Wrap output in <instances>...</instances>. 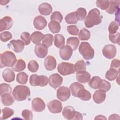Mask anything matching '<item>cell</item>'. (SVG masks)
Masks as SVG:
<instances>
[{
    "label": "cell",
    "mask_w": 120,
    "mask_h": 120,
    "mask_svg": "<svg viewBox=\"0 0 120 120\" xmlns=\"http://www.w3.org/2000/svg\"><path fill=\"white\" fill-rule=\"evenodd\" d=\"M72 95L84 101L89 100L91 97V93L85 90L84 86L78 82L72 83L69 87Z\"/></svg>",
    "instance_id": "6da1fadb"
},
{
    "label": "cell",
    "mask_w": 120,
    "mask_h": 120,
    "mask_svg": "<svg viewBox=\"0 0 120 120\" xmlns=\"http://www.w3.org/2000/svg\"><path fill=\"white\" fill-rule=\"evenodd\" d=\"M102 22V17L98 9L96 8L90 10L84 20V24L86 27L90 28L94 25L100 24Z\"/></svg>",
    "instance_id": "7a4b0ae2"
},
{
    "label": "cell",
    "mask_w": 120,
    "mask_h": 120,
    "mask_svg": "<svg viewBox=\"0 0 120 120\" xmlns=\"http://www.w3.org/2000/svg\"><path fill=\"white\" fill-rule=\"evenodd\" d=\"M13 96L17 101H22L27 99L30 95L29 88L25 85H17L12 92Z\"/></svg>",
    "instance_id": "3957f363"
},
{
    "label": "cell",
    "mask_w": 120,
    "mask_h": 120,
    "mask_svg": "<svg viewBox=\"0 0 120 120\" xmlns=\"http://www.w3.org/2000/svg\"><path fill=\"white\" fill-rule=\"evenodd\" d=\"M17 61L15 54L11 51H7L0 54V68L13 67Z\"/></svg>",
    "instance_id": "277c9868"
},
{
    "label": "cell",
    "mask_w": 120,
    "mask_h": 120,
    "mask_svg": "<svg viewBox=\"0 0 120 120\" xmlns=\"http://www.w3.org/2000/svg\"><path fill=\"white\" fill-rule=\"evenodd\" d=\"M78 51L83 58L86 60H91L94 56V50L88 42H82Z\"/></svg>",
    "instance_id": "5b68a950"
},
{
    "label": "cell",
    "mask_w": 120,
    "mask_h": 120,
    "mask_svg": "<svg viewBox=\"0 0 120 120\" xmlns=\"http://www.w3.org/2000/svg\"><path fill=\"white\" fill-rule=\"evenodd\" d=\"M62 114L67 120H82L83 116L81 113L76 111L74 108L70 106H66L64 108Z\"/></svg>",
    "instance_id": "8992f818"
},
{
    "label": "cell",
    "mask_w": 120,
    "mask_h": 120,
    "mask_svg": "<svg viewBox=\"0 0 120 120\" xmlns=\"http://www.w3.org/2000/svg\"><path fill=\"white\" fill-rule=\"evenodd\" d=\"M30 84L32 86H39L44 87L47 85L49 79L45 75H38L37 74L32 75L30 78Z\"/></svg>",
    "instance_id": "52a82bcc"
},
{
    "label": "cell",
    "mask_w": 120,
    "mask_h": 120,
    "mask_svg": "<svg viewBox=\"0 0 120 120\" xmlns=\"http://www.w3.org/2000/svg\"><path fill=\"white\" fill-rule=\"evenodd\" d=\"M57 70L60 74L64 76L72 74L75 72L74 64L66 62L60 63L58 66Z\"/></svg>",
    "instance_id": "ba28073f"
},
{
    "label": "cell",
    "mask_w": 120,
    "mask_h": 120,
    "mask_svg": "<svg viewBox=\"0 0 120 120\" xmlns=\"http://www.w3.org/2000/svg\"><path fill=\"white\" fill-rule=\"evenodd\" d=\"M102 52L105 57L108 59H112L115 56L117 53V49L113 45H107L103 47Z\"/></svg>",
    "instance_id": "9c48e42d"
},
{
    "label": "cell",
    "mask_w": 120,
    "mask_h": 120,
    "mask_svg": "<svg viewBox=\"0 0 120 120\" xmlns=\"http://www.w3.org/2000/svg\"><path fill=\"white\" fill-rule=\"evenodd\" d=\"M70 96V90L67 87H60L57 90V98L62 102L68 100Z\"/></svg>",
    "instance_id": "30bf717a"
},
{
    "label": "cell",
    "mask_w": 120,
    "mask_h": 120,
    "mask_svg": "<svg viewBox=\"0 0 120 120\" xmlns=\"http://www.w3.org/2000/svg\"><path fill=\"white\" fill-rule=\"evenodd\" d=\"M47 106L49 111L53 113H59L61 112L62 109V103L56 99L49 102Z\"/></svg>",
    "instance_id": "8fae6325"
},
{
    "label": "cell",
    "mask_w": 120,
    "mask_h": 120,
    "mask_svg": "<svg viewBox=\"0 0 120 120\" xmlns=\"http://www.w3.org/2000/svg\"><path fill=\"white\" fill-rule=\"evenodd\" d=\"M63 78L58 74H52L49 78V83L51 87L54 89L60 87L62 83Z\"/></svg>",
    "instance_id": "7c38bea8"
},
{
    "label": "cell",
    "mask_w": 120,
    "mask_h": 120,
    "mask_svg": "<svg viewBox=\"0 0 120 120\" xmlns=\"http://www.w3.org/2000/svg\"><path fill=\"white\" fill-rule=\"evenodd\" d=\"M8 47L16 53L22 52L24 48V44L21 40H12L8 44Z\"/></svg>",
    "instance_id": "4fadbf2b"
},
{
    "label": "cell",
    "mask_w": 120,
    "mask_h": 120,
    "mask_svg": "<svg viewBox=\"0 0 120 120\" xmlns=\"http://www.w3.org/2000/svg\"><path fill=\"white\" fill-rule=\"evenodd\" d=\"M32 109L37 112H41L43 111L45 107V105L43 99L40 98H34L31 102Z\"/></svg>",
    "instance_id": "5bb4252c"
},
{
    "label": "cell",
    "mask_w": 120,
    "mask_h": 120,
    "mask_svg": "<svg viewBox=\"0 0 120 120\" xmlns=\"http://www.w3.org/2000/svg\"><path fill=\"white\" fill-rule=\"evenodd\" d=\"M73 51L70 46L68 45H64L59 50V55L62 60H68L72 55Z\"/></svg>",
    "instance_id": "9a60e30c"
},
{
    "label": "cell",
    "mask_w": 120,
    "mask_h": 120,
    "mask_svg": "<svg viewBox=\"0 0 120 120\" xmlns=\"http://www.w3.org/2000/svg\"><path fill=\"white\" fill-rule=\"evenodd\" d=\"M13 25V20L9 16H5L0 20V31L9 30Z\"/></svg>",
    "instance_id": "2e32d148"
},
{
    "label": "cell",
    "mask_w": 120,
    "mask_h": 120,
    "mask_svg": "<svg viewBox=\"0 0 120 120\" xmlns=\"http://www.w3.org/2000/svg\"><path fill=\"white\" fill-rule=\"evenodd\" d=\"M35 53L38 57L44 58L48 53L47 47L42 44H37L35 47Z\"/></svg>",
    "instance_id": "e0dca14e"
},
{
    "label": "cell",
    "mask_w": 120,
    "mask_h": 120,
    "mask_svg": "<svg viewBox=\"0 0 120 120\" xmlns=\"http://www.w3.org/2000/svg\"><path fill=\"white\" fill-rule=\"evenodd\" d=\"M56 60L52 56L48 55L44 60L45 67L48 71L54 70L56 68Z\"/></svg>",
    "instance_id": "ac0fdd59"
},
{
    "label": "cell",
    "mask_w": 120,
    "mask_h": 120,
    "mask_svg": "<svg viewBox=\"0 0 120 120\" xmlns=\"http://www.w3.org/2000/svg\"><path fill=\"white\" fill-rule=\"evenodd\" d=\"M33 25L36 29L38 30H42L46 27L47 25V21L43 16L38 15L34 18Z\"/></svg>",
    "instance_id": "d6986e66"
},
{
    "label": "cell",
    "mask_w": 120,
    "mask_h": 120,
    "mask_svg": "<svg viewBox=\"0 0 120 120\" xmlns=\"http://www.w3.org/2000/svg\"><path fill=\"white\" fill-rule=\"evenodd\" d=\"M38 11L40 14L44 15H48L52 11V6L46 2H44L38 6Z\"/></svg>",
    "instance_id": "ffe728a7"
},
{
    "label": "cell",
    "mask_w": 120,
    "mask_h": 120,
    "mask_svg": "<svg viewBox=\"0 0 120 120\" xmlns=\"http://www.w3.org/2000/svg\"><path fill=\"white\" fill-rule=\"evenodd\" d=\"M90 74L86 71L77 72L76 74V77L77 81L81 83H85L89 82L90 79Z\"/></svg>",
    "instance_id": "44dd1931"
},
{
    "label": "cell",
    "mask_w": 120,
    "mask_h": 120,
    "mask_svg": "<svg viewBox=\"0 0 120 120\" xmlns=\"http://www.w3.org/2000/svg\"><path fill=\"white\" fill-rule=\"evenodd\" d=\"M106 98V92L101 90H96L93 95V100L97 104L103 103Z\"/></svg>",
    "instance_id": "7402d4cb"
},
{
    "label": "cell",
    "mask_w": 120,
    "mask_h": 120,
    "mask_svg": "<svg viewBox=\"0 0 120 120\" xmlns=\"http://www.w3.org/2000/svg\"><path fill=\"white\" fill-rule=\"evenodd\" d=\"M2 77L4 80L8 82H11L15 79V74L10 68H6L2 72Z\"/></svg>",
    "instance_id": "603a6c76"
},
{
    "label": "cell",
    "mask_w": 120,
    "mask_h": 120,
    "mask_svg": "<svg viewBox=\"0 0 120 120\" xmlns=\"http://www.w3.org/2000/svg\"><path fill=\"white\" fill-rule=\"evenodd\" d=\"M108 8L106 10L107 13L113 14L119 10L120 1L118 0H110Z\"/></svg>",
    "instance_id": "cb8c5ba5"
},
{
    "label": "cell",
    "mask_w": 120,
    "mask_h": 120,
    "mask_svg": "<svg viewBox=\"0 0 120 120\" xmlns=\"http://www.w3.org/2000/svg\"><path fill=\"white\" fill-rule=\"evenodd\" d=\"M1 100L5 106H10L14 102V99L10 93H6L1 95Z\"/></svg>",
    "instance_id": "d4e9b609"
},
{
    "label": "cell",
    "mask_w": 120,
    "mask_h": 120,
    "mask_svg": "<svg viewBox=\"0 0 120 120\" xmlns=\"http://www.w3.org/2000/svg\"><path fill=\"white\" fill-rule=\"evenodd\" d=\"M44 35L40 31H34L30 36V39L32 42L35 44H40L41 41L43 40Z\"/></svg>",
    "instance_id": "484cf974"
},
{
    "label": "cell",
    "mask_w": 120,
    "mask_h": 120,
    "mask_svg": "<svg viewBox=\"0 0 120 120\" xmlns=\"http://www.w3.org/2000/svg\"><path fill=\"white\" fill-rule=\"evenodd\" d=\"M80 41L77 37H69L67 39V44L70 46L73 50H75L78 47Z\"/></svg>",
    "instance_id": "4316f807"
},
{
    "label": "cell",
    "mask_w": 120,
    "mask_h": 120,
    "mask_svg": "<svg viewBox=\"0 0 120 120\" xmlns=\"http://www.w3.org/2000/svg\"><path fill=\"white\" fill-rule=\"evenodd\" d=\"M119 75V71L118 70H116L113 68L109 69L106 73L105 77L109 81L114 80Z\"/></svg>",
    "instance_id": "83f0119b"
},
{
    "label": "cell",
    "mask_w": 120,
    "mask_h": 120,
    "mask_svg": "<svg viewBox=\"0 0 120 120\" xmlns=\"http://www.w3.org/2000/svg\"><path fill=\"white\" fill-rule=\"evenodd\" d=\"M48 28L52 33H57L60 31L61 26L60 23L58 22L51 21L48 24Z\"/></svg>",
    "instance_id": "f1b7e54d"
},
{
    "label": "cell",
    "mask_w": 120,
    "mask_h": 120,
    "mask_svg": "<svg viewBox=\"0 0 120 120\" xmlns=\"http://www.w3.org/2000/svg\"><path fill=\"white\" fill-rule=\"evenodd\" d=\"M54 45L59 48H61L65 45V38L61 34H56L54 36Z\"/></svg>",
    "instance_id": "f546056e"
},
{
    "label": "cell",
    "mask_w": 120,
    "mask_h": 120,
    "mask_svg": "<svg viewBox=\"0 0 120 120\" xmlns=\"http://www.w3.org/2000/svg\"><path fill=\"white\" fill-rule=\"evenodd\" d=\"M26 67L25 61L21 59L17 60L15 64L12 67V69L15 72H20L23 70Z\"/></svg>",
    "instance_id": "4dcf8cb0"
},
{
    "label": "cell",
    "mask_w": 120,
    "mask_h": 120,
    "mask_svg": "<svg viewBox=\"0 0 120 120\" xmlns=\"http://www.w3.org/2000/svg\"><path fill=\"white\" fill-rule=\"evenodd\" d=\"M111 87V85L109 82L102 79L98 83V89L106 92L110 90Z\"/></svg>",
    "instance_id": "1f68e13d"
},
{
    "label": "cell",
    "mask_w": 120,
    "mask_h": 120,
    "mask_svg": "<svg viewBox=\"0 0 120 120\" xmlns=\"http://www.w3.org/2000/svg\"><path fill=\"white\" fill-rule=\"evenodd\" d=\"M74 68L76 73L86 71V66L84 61L82 60L77 61L74 65Z\"/></svg>",
    "instance_id": "d6a6232c"
},
{
    "label": "cell",
    "mask_w": 120,
    "mask_h": 120,
    "mask_svg": "<svg viewBox=\"0 0 120 120\" xmlns=\"http://www.w3.org/2000/svg\"><path fill=\"white\" fill-rule=\"evenodd\" d=\"M87 14L86 9L83 8H79L75 12V15L78 21L83 20Z\"/></svg>",
    "instance_id": "836d02e7"
},
{
    "label": "cell",
    "mask_w": 120,
    "mask_h": 120,
    "mask_svg": "<svg viewBox=\"0 0 120 120\" xmlns=\"http://www.w3.org/2000/svg\"><path fill=\"white\" fill-rule=\"evenodd\" d=\"M78 36L81 40H88L90 37V33L86 29L83 28L80 30Z\"/></svg>",
    "instance_id": "e575fe53"
},
{
    "label": "cell",
    "mask_w": 120,
    "mask_h": 120,
    "mask_svg": "<svg viewBox=\"0 0 120 120\" xmlns=\"http://www.w3.org/2000/svg\"><path fill=\"white\" fill-rule=\"evenodd\" d=\"M53 40V35L49 33L46 34L44 35V37L42 41V44L46 46L47 47H49L52 45Z\"/></svg>",
    "instance_id": "d590c367"
},
{
    "label": "cell",
    "mask_w": 120,
    "mask_h": 120,
    "mask_svg": "<svg viewBox=\"0 0 120 120\" xmlns=\"http://www.w3.org/2000/svg\"><path fill=\"white\" fill-rule=\"evenodd\" d=\"M28 75L25 72H20L17 75L16 81L17 82L22 84H25L27 82Z\"/></svg>",
    "instance_id": "8d00e7d4"
},
{
    "label": "cell",
    "mask_w": 120,
    "mask_h": 120,
    "mask_svg": "<svg viewBox=\"0 0 120 120\" xmlns=\"http://www.w3.org/2000/svg\"><path fill=\"white\" fill-rule=\"evenodd\" d=\"M102 79L99 76H93L89 80V85L92 89H97L98 83Z\"/></svg>",
    "instance_id": "74e56055"
},
{
    "label": "cell",
    "mask_w": 120,
    "mask_h": 120,
    "mask_svg": "<svg viewBox=\"0 0 120 120\" xmlns=\"http://www.w3.org/2000/svg\"><path fill=\"white\" fill-rule=\"evenodd\" d=\"M65 19L66 22L68 24H75L78 21L75 15V12L68 14L66 16Z\"/></svg>",
    "instance_id": "f35d334b"
},
{
    "label": "cell",
    "mask_w": 120,
    "mask_h": 120,
    "mask_svg": "<svg viewBox=\"0 0 120 120\" xmlns=\"http://www.w3.org/2000/svg\"><path fill=\"white\" fill-rule=\"evenodd\" d=\"M2 119L5 120L10 118L14 113V111L12 109L8 107H5L2 110Z\"/></svg>",
    "instance_id": "ab89813d"
},
{
    "label": "cell",
    "mask_w": 120,
    "mask_h": 120,
    "mask_svg": "<svg viewBox=\"0 0 120 120\" xmlns=\"http://www.w3.org/2000/svg\"><path fill=\"white\" fill-rule=\"evenodd\" d=\"M38 68L39 65L36 61L34 60H31L28 63V68L29 70L31 72H36L38 70Z\"/></svg>",
    "instance_id": "60d3db41"
},
{
    "label": "cell",
    "mask_w": 120,
    "mask_h": 120,
    "mask_svg": "<svg viewBox=\"0 0 120 120\" xmlns=\"http://www.w3.org/2000/svg\"><path fill=\"white\" fill-rule=\"evenodd\" d=\"M119 29L118 23L115 21L112 22L108 26V30L110 34H113L116 33Z\"/></svg>",
    "instance_id": "b9f144b4"
},
{
    "label": "cell",
    "mask_w": 120,
    "mask_h": 120,
    "mask_svg": "<svg viewBox=\"0 0 120 120\" xmlns=\"http://www.w3.org/2000/svg\"><path fill=\"white\" fill-rule=\"evenodd\" d=\"M12 92V88L10 85L7 83H1L0 85V96L3 94L6 93H11Z\"/></svg>",
    "instance_id": "7bdbcfd3"
},
{
    "label": "cell",
    "mask_w": 120,
    "mask_h": 120,
    "mask_svg": "<svg viewBox=\"0 0 120 120\" xmlns=\"http://www.w3.org/2000/svg\"><path fill=\"white\" fill-rule=\"evenodd\" d=\"M12 38V34L10 32L7 31L1 32L0 35V38L1 41L6 42Z\"/></svg>",
    "instance_id": "ee69618b"
},
{
    "label": "cell",
    "mask_w": 120,
    "mask_h": 120,
    "mask_svg": "<svg viewBox=\"0 0 120 120\" xmlns=\"http://www.w3.org/2000/svg\"><path fill=\"white\" fill-rule=\"evenodd\" d=\"M110 1L109 0H98L96 1V5L102 10L107 9L109 5Z\"/></svg>",
    "instance_id": "f6af8a7d"
},
{
    "label": "cell",
    "mask_w": 120,
    "mask_h": 120,
    "mask_svg": "<svg viewBox=\"0 0 120 120\" xmlns=\"http://www.w3.org/2000/svg\"><path fill=\"white\" fill-rule=\"evenodd\" d=\"M63 19L61 14L59 11H55L52 13L51 16V20L55 21L58 22H61Z\"/></svg>",
    "instance_id": "bcb514c9"
},
{
    "label": "cell",
    "mask_w": 120,
    "mask_h": 120,
    "mask_svg": "<svg viewBox=\"0 0 120 120\" xmlns=\"http://www.w3.org/2000/svg\"><path fill=\"white\" fill-rule=\"evenodd\" d=\"M21 38L27 45L30 43V33L28 32H23L21 35Z\"/></svg>",
    "instance_id": "7dc6e473"
},
{
    "label": "cell",
    "mask_w": 120,
    "mask_h": 120,
    "mask_svg": "<svg viewBox=\"0 0 120 120\" xmlns=\"http://www.w3.org/2000/svg\"><path fill=\"white\" fill-rule=\"evenodd\" d=\"M109 40L111 42L114 44H118L120 45V33L117 32V33L113 34H109Z\"/></svg>",
    "instance_id": "c3c4849f"
},
{
    "label": "cell",
    "mask_w": 120,
    "mask_h": 120,
    "mask_svg": "<svg viewBox=\"0 0 120 120\" xmlns=\"http://www.w3.org/2000/svg\"><path fill=\"white\" fill-rule=\"evenodd\" d=\"M22 116L24 119L26 120H31L33 118V114L31 111L24 110L22 112Z\"/></svg>",
    "instance_id": "681fc988"
},
{
    "label": "cell",
    "mask_w": 120,
    "mask_h": 120,
    "mask_svg": "<svg viewBox=\"0 0 120 120\" xmlns=\"http://www.w3.org/2000/svg\"><path fill=\"white\" fill-rule=\"evenodd\" d=\"M67 30L69 34L72 35H77L78 34L79 29L76 25H69L67 27Z\"/></svg>",
    "instance_id": "f907efd6"
},
{
    "label": "cell",
    "mask_w": 120,
    "mask_h": 120,
    "mask_svg": "<svg viewBox=\"0 0 120 120\" xmlns=\"http://www.w3.org/2000/svg\"><path fill=\"white\" fill-rule=\"evenodd\" d=\"M120 65V60L119 59H115L112 61L110 68L119 70Z\"/></svg>",
    "instance_id": "816d5d0a"
},
{
    "label": "cell",
    "mask_w": 120,
    "mask_h": 120,
    "mask_svg": "<svg viewBox=\"0 0 120 120\" xmlns=\"http://www.w3.org/2000/svg\"><path fill=\"white\" fill-rule=\"evenodd\" d=\"M109 119L110 120H116V119H119V116L117 114H113L110 116V117L109 118Z\"/></svg>",
    "instance_id": "f5cc1de1"
},
{
    "label": "cell",
    "mask_w": 120,
    "mask_h": 120,
    "mask_svg": "<svg viewBox=\"0 0 120 120\" xmlns=\"http://www.w3.org/2000/svg\"><path fill=\"white\" fill-rule=\"evenodd\" d=\"M104 119V120H106V118H105L103 115H99L97 116V117L95 118V119Z\"/></svg>",
    "instance_id": "db71d44e"
},
{
    "label": "cell",
    "mask_w": 120,
    "mask_h": 120,
    "mask_svg": "<svg viewBox=\"0 0 120 120\" xmlns=\"http://www.w3.org/2000/svg\"><path fill=\"white\" fill-rule=\"evenodd\" d=\"M9 2V0H0V3L1 5H5Z\"/></svg>",
    "instance_id": "11a10c76"
}]
</instances>
